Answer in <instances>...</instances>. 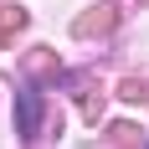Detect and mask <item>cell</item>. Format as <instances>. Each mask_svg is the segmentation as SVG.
<instances>
[{
  "label": "cell",
  "instance_id": "cell-1",
  "mask_svg": "<svg viewBox=\"0 0 149 149\" xmlns=\"http://www.w3.org/2000/svg\"><path fill=\"white\" fill-rule=\"evenodd\" d=\"M21 129L36 134V98H31V93H21Z\"/></svg>",
  "mask_w": 149,
  "mask_h": 149
}]
</instances>
